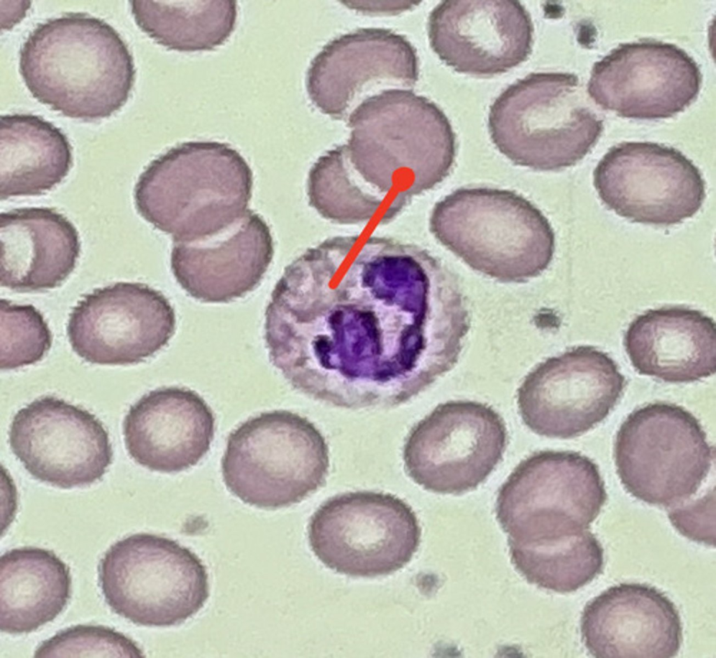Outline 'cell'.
<instances>
[{
    "instance_id": "6da1fadb",
    "label": "cell",
    "mask_w": 716,
    "mask_h": 658,
    "mask_svg": "<svg viewBox=\"0 0 716 658\" xmlns=\"http://www.w3.org/2000/svg\"><path fill=\"white\" fill-rule=\"evenodd\" d=\"M471 326L454 275L417 245L335 236L289 264L265 311L270 361L345 409L393 407L457 363Z\"/></svg>"
},
{
    "instance_id": "7a4b0ae2",
    "label": "cell",
    "mask_w": 716,
    "mask_h": 658,
    "mask_svg": "<svg viewBox=\"0 0 716 658\" xmlns=\"http://www.w3.org/2000/svg\"><path fill=\"white\" fill-rule=\"evenodd\" d=\"M347 144L319 157L315 180L327 202L355 224L392 221L413 198L447 177L456 136L443 111L410 90L390 89L350 115Z\"/></svg>"
},
{
    "instance_id": "3957f363",
    "label": "cell",
    "mask_w": 716,
    "mask_h": 658,
    "mask_svg": "<svg viewBox=\"0 0 716 658\" xmlns=\"http://www.w3.org/2000/svg\"><path fill=\"white\" fill-rule=\"evenodd\" d=\"M19 66L38 101L85 120L120 110L135 82L134 58L119 33L85 13L38 24L20 50Z\"/></svg>"
},
{
    "instance_id": "277c9868",
    "label": "cell",
    "mask_w": 716,
    "mask_h": 658,
    "mask_svg": "<svg viewBox=\"0 0 716 658\" xmlns=\"http://www.w3.org/2000/svg\"><path fill=\"white\" fill-rule=\"evenodd\" d=\"M252 171L229 144L189 141L152 161L134 188L136 208L173 242L218 233L240 219L252 197Z\"/></svg>"
},
{
    "instance_id": "5b68a950",
    "label": "cell",
    "mask_w": 716,
    "mask_h": 658,
    "mask_svg": "<svg viewBox=\"0 0 716 658\" xmlns=\"http://www.w3.org/2000/svg\"><path fill=\"white\" fill-rule=\"evenodd\" d=\"M606 499L597 465L580 453L540 451L521 461L500 487L496 503L516 569L527 572L587 529Z\"/></svg>"
},
{
    "instance_id": "8992f818",
    "label": "cell",
    "mask_w": 716,
    "mask_h": 658,
    "mask_svg": "<svg viewBox=\"0 0 716 658\" xmlns=\"http://www.w3.org/2000/svg\"><path fill=\"white\" fill-rule=\"evenodd\" d=\"M429 229L472 269L503 283H522L550 265L554 231L545 215L517 193L462 187L434 205Z\"/></svg>"
},
{
    "instance_id": "52a82bcc",
    "label": "cell",
    "mask_w": 716,
    "mask_h": 658,
    "mask_svg": "<svg viewBox=\"0 0 716 658\" xmlns=\"http://www.w3.org/2000/svg\"><path fill=\"white\" fill-rule=\"evenodd\" d=\"M580 89L576 75L559 72L531 73L509 85L489 108L493 143L517 166L540 171L574 166L603 131Z\"/></svg>"
},
{
    "instance_id": "ba28073f",
    "label": "cell",
    "mask_w": 716,
    "mask_h": 658,
    "mask_svg": "<svg viewBox=\"0 0 716 658\" xmlns=\"http://www.w3.org/2000/svg\"><path fill=\"white\" fill-rule=\"evenodd\" d=\"M223 481L245 504L277 509L297 504L325 483L329 450L308 418L287 410L262 412L228 436Z\"/></svg>"
},
{
    "instance_id": "9c48e42d",
    "label": "cell",
    "mask_w": 716,
    "mask_h": 658,
    "mask_svg": "<svg viewBox=\"0 0 716 658\" xmlns=\"http://www.w3.org/2000/svg\"><path fill=\"white\" fill-rule=\"evenodd\" d=\"M107 604L146 627L178 625L209 597L208 576L199 557L171 539L137 533L113 544L98 566Z\"/></svg>"
},
{
    "instance_id": "30bf717a",
    "label": "cell",
    "mask_w": 716,
    "mask_h": 658,
    "mask_svg": "<svg viewBox=\"0 0 716 658\" xmlns=\"http://www.w3.org/2000/svg\"><path fill=\"white\" fill-rule=\"evenodd\" d=\"M617 475L626 490L651 505L669 507L695 495L707 477L713 448L699 420L672 403L632 411L614 444Z\"/></svg>"
},
{
    "instance_id": "8fae6325",
    "label": "cell",
    "mask_w": 716,
    "mask_h": 658,
    "mask_svg": "<svg viewBox=\"0 0 716 658\" xmlns=\"http://www.w3.org/2000/svg\"><path fill=\"white\" fill-rule=\"evenodd\" d=\"M312 551L327 567L374 578L403 568L418 550L421 528L411 506L389 493L348 492L323 502L310 518Z\"/></svg>"
},
{
    "instance_id": "7c38bea8",
    "label": "cell",
    "mask_w": 716,
    "mask_h": 658,
    "mask_svg": "<svg viewBox=\"0 0 716 658\" xmlns=\"http://www.w3.org/2000/svg\"><path fill=\"white\" fill-rule=\"evenodd\" d=\"M507 442L506 423L492 407L475 401H448L410 430L403 451L405 469L428 491L461 495L487 480Z\"/></svg>"
},
{
    "instance_id": "4fadbf2b",
    "label": "cell",
    "mask_w": 716,
    "mask_h": 658,
    "mask_svg": "<svg viewBox=\"0 0 716 658\" xmlns=\"http://www.w3.org/2000/svg\"><path fill=\"white\" fill-rule=\"evenodd\" d=\"M601 201L631 221L656 226L694 216L706 198L699 169L678 149L650 142L613 147L594 171Z\"/></svg>"
},
{
    "instance_id": "5bb4252c",
    "label": "cell",
    "mask_w": 716,
    "mask_h": 658,
    "mask_svg": "<svg viewBox=\"0 0 716 658\" xmlns=\"http://www.w3.org/2000/svg\"><path fill=\"white\" fill-rule=\"evenodd\" d=\"M615 362L592 346L549 358L524 379L517 405L524 423L548 438L572 439L610 414L625 386Z\"/></svg>"
},
{
    "instance_id": "9a60e30c",
    "label": "cell",
    "mask_w": 716,
    "mask_h": 658,
    "mask_svg": "<svg viewBox=\"0 0 716 658\" xmlns=\"http://www.w3.org/2000/svg\"><path fill=\"white\" fill-rule=\"evenodd\" d=\"M8 441L34 478L62 489L101 480L113 460L108 433L99 419L52 395L38 398L15 414Z\"/></svg>"
},
{
    "instance_id": "2e32d148",
    "label": "cell",
    "mask_w": 716,
    "mask_h": 658,
    "mask_svg": "<svg viewBox=\"0 0 716 658\" xmlns=\"http://www.w3.org/2000/svg\"><path fill=\"white\" fill-rule=\"evenodd\" d=\"M174 308L147 284L120 282L85 295L69 314L73 351L98 365L143 361L164 348L176 331Z\"/></svg>"
},
{
    "instance_id": "e0dca14e",
    "label": "cell",
    "mask_w": 716,
    "mask_h": 658,
    "mask_svg": "<svg viewBox=\"0 0 716 658\" xmlns=\"http://www.w3.org/2000/svg\"><path fill=\"white\" fill-rule=\"evenodd\" d=\"M418 77L416 50L403 36L361 28L323 47L310 62L306 87L317 110L344 120L376 91L413 88Z\"/></svg>"
},
{
    "instance_id": "ac0fdd59",
    "label": "cell",
    "mask_w": 716,
    "mask_h": 658,
    "mask_svg": "<svg viewBox=\"0 0 716 658\" xmlns=\"http://www.w3.org/2000/svg\"><path fill=\"white\" fill-rule=\"evenodd\" d=\"M699 66L678 47L659 41L625 43L595 63L587 92L594 102L618 115L667 118L698 96Z\"/></svg>"
},
{
    "instance_id": "d6986e66",
    "label": "cell",
    "mask_w": 716,
    "mask_h": 658,
    "mask_svg": "<svg viewBox=\"0 0 716 658\" xmlns=\"http://www.w3.org/2000/svg\"><path fill=\"white\" fill-rule=\"evenodd\" d=\"M428 37L433 51L461 73L492 76L527 59L534 26L516 0H445L430 13Z\"/></svg>"
},
{
    "instance_id": "ffe728a7",
    "label": "cell",
    "mask_w": 716,
    "mask_h": 658,
    "mask_svg": "<svg viewBox=\"0 0 716 658\" xmlns=\"http://www.w3.org/2000/svg\"><path fill=\"white\" fill-rule=\"evenodd\" d=\"M580 631L597 658H671L682 642L677 607L644 583H620L595 597L584 607Z\"/></svg>"
},
{
    "instance_id": "44dd1931",
    "label": "cell",
    "mask_w": 716,
    "mask_h": 658,
    "mask_svg": "<svg viewBox=\"0 0 716 658\" xmlns=\"http://www.w3.org/2000/svg\"><path fill=\"white\" fill-rule=\"evenodd\" d=\"M274 254L269 226L248 210L217 234L190 242H173L171 268L182 288L207 303H227L253 291Z\"/></svg>"
},
{
    "instance_id": "7402d4cb",
    "label": "cell",
    "mask_w": 716,
    "mask_h": 658,
    "mask_svg": "<svg viewBox=\"0 0 716 658\" xmlns=\"http://www.w3.org/2000/svg\"><path fill=\"white\" fill-rule=\"evenodd\" d=\"M123 434L126 449L136 463L151 471L177 473L196 465L208 452L215 416L194 390L162 387L130 407Z\"/></svg>"
},
{
    "instance_id": "603a6c76",
    "label": "cell",
    "mask_w": 716,
    "mask_h": 658,
    "mask_svg": "<svg viewBox=\"0 0 716 658\" xmlns=\"http://www.w3.org/2000/svg\"><path fill=\"white\" fill-rule=\"evenodd\" d=\"M624 346L636 372L666 382H693L716 371L715 323L696 309H650L630 323Z\"/></svg>"
},
{
    "instance_id": "cb8c5ba5",
    "label": "cell",
    "mask_w": 716,
    "mask_h": 658,
    "mask_svg": "<svg viewBox=\"0 0 716 658\" xmlns=\"http://www.w3.org/2000/svg\"><path fill=\"white\" fill-rule=\"evenodd\" d=\"M0 284L18 291L55 288L76 268L78 232L50 207H22L0 214Z\"/></svg>"
},
{
    "instance_id": "d4e9b609",
    "label": "cell",
    "mask_w": 716,
    "mask_h": 658,
    "mask_svg": "<svg viewBox=\"0 0 716 658\" xmlns=\"http://www.w3.org/2000/svg\"><path fill=\"white\" fill-rule=\"evenodd\" d=\"M71 596L69 567L50 550L22 547L0 558V629L34 631L53 621Z\"/></svg>"
},
{
    "instance_id": "484cf974",
    "label": "cell",
    "mask_w": 716,
    "mask_h": 658,
    "mask_svg": "<svg viewBox=\"0 0 716 658\" xmlns=\"http://www.w3.org/2000/svg\"><path fill=\"white\" fill-rule=\"evenodd\" d=\"M72 147L52 123L29 114L0 119V199L36 196L68 175Z\"/></svg>"
},
{
    "instance_id": "4316f807",
    "label": "cell",
    "mask_w": 716,
    "mask_h": 658,
    "mask_svg": "<svg viewBox=\"0 0 716 658\" xmlns=\"http://www.w3.org/2000/svg\"><path fill=\"white\" fill-rule=\"evenodd\" d=\"M139 28L169 50H210L222 45L235 29L237 1H131Z\"/></svg>"
},
{
    "instance_id": "83f0119b",
    "label": "cell",
    "mask_w": 716,
    "mask_h": 658,
    "mask_svg": "<svg viewBox=\"0 0 716 658\" xmlns=\"http://www.w3.org/2000/svg\"><path fill=\"white\" fill-rule=\"evenodd\" d=\"M1 370H13L43 359L52 345V334L43 314L32 305L1 299Z\"/></svg>"
},
{
    "instance_id": "f1b7e54d",
    "label": "cell",
    "mask_w": 716,
    "mask_h": 658,
    "mask_svg": "<svg viewBox=\"0 0 716 658\" xmlns=\"http://www.w3.org/2000/svg\"><path fill=\"white\" fill-rule=\"evenodd\" d=\"M136 643L101 625L78 624L42 642L34 657H143Z\"/></svg>"
},
{
    "instance_id": "f546056e",
    "label": "cell",
    "mask_w": 716,
    "mask_h": 658,
    "mask_svg": "<svg viewBox=\"0 0 716 658\" xmlns=\"http://www.w3.org/2000/svg\"><path fill=\"white\" fill-rule=\"evenodd\" d=\"M710 496L689 505L676 507L668 513L675 529L684 536L698 543L715 546V506L711 507Z\"/></svg>"
}]
</instances>
